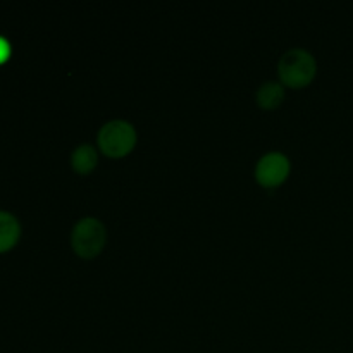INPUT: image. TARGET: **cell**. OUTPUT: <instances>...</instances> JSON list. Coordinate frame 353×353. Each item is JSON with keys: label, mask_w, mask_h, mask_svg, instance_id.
I'll list each match as a JSON object with an SVG mask.
<instances>
[{"label": "cell", "mask_w": 353, "mask_h": 353, "mask_svg": "<svg viewBox=\"0 0 353 353\" xmlns=\"http://www.w3.org/2000/svg\"><path fill=\"white\" fill-rule=\"evenodd\" d=\"M97 152L92 145H79L71 155V165L76 172H81V174H86V172L92 171L97 165Z\"/></svg>", "instance_id": "cell-6"}, {"label": "cell", "mask_w": 353, "mask_h": 353, "mask_svg": "<svg viewBox=\"0 0 353 353\" xmlns=\"http://www.w3.org/2000/svg\"><path fill=\"white\" fill-rule=\"evenodd\" d=\"M105 238V226L95 217H85L72 228L71 245L79 257L92 259L102 252Z\"/></svg>", "instance_id": "cell-3"}, {"label": "cell", "mask_w": 353, "mask_h": 353, "mask_svg": "<svg viewBox=\"0 0 353 353\" xmlns=\"http://www.w3.org/2000/svg\"><path fill=\"white\" fill-rule=\"evenodd\" d=\"M9 57H10V43L7 41V38L0 37V64H3Z\"/></svg>", "instance_id": "cell-8"}, {"label": "cell", "mask_w": 353, "mask_h": 353, "mask_svg": "<svg viewBox=\"0 0 353 353\" xmlns=\"http://www.w3.org/2000/svg\"><path fill=\"white\" fill-rule=\"evenodd\" d=\"M288 174L290 161L281 152H269V154H265L257 162V169H255V178H257V181L262 186H268V188L281 185Z\"/></svg>", "instance_id": "cell-4"}, {"label": "cell", "mask_w": 353, "mask_h": 353, "mask_svg": "<svg viewBox=\"0 0 353 353\" xmlns=\"http://www.w3.org/2000/svg\"><path fill=\"white\" fill-rule=\"evenodd\" d=\"M278 71L279 78L285 85L292 86V88H300L312 81L317 71V64L310 52L303 50V48H292L281 57Z\"/></svg>", "instance_id": "cell-1"}, {"label": "cell", "mask_w": 353, "mask_h": 353, "mask_svg": "<svg viewBox=\"0 0 353 353\" xmlns=\"http://www.w3.org/2000/svg\"><path fill=\"white\" fill-rule=\"evenodd\" d=\"M134 143H137V131L128 121L116 119L100 128L99 147L109 157H123L130 154Z\"/></svg>", "instance_id": "cell-2"}, {"label": "cell", "mask_w": 353, "mask_h": 353, "mask_svg": "<svg viewBox=\"0 0 353 353\" xmlns=\"http://www.w3.org/2000/svg\"><path fill=\"white\" fill-rule=\"evenodd\" d=\"M285 99V90L279 83L268 81L259 88L257 102L262 109H276Z\"/></svg>", "instance_id": "cell-7"}, {"label": "cell", "mask_w": 353, "mask_h": 353, "mask_svg": "<svg viewBox=\"0 0 353 353\" xmlns=\"http://www.w3.org/2000/svg\"><path fill=\"white\" fill-rule=\"evenodd\" d=\"M19 221L12 214L0 210V252L10 250L19 240Z\"/></svg>", "instance_id": "cell-5"}]
</instances>
